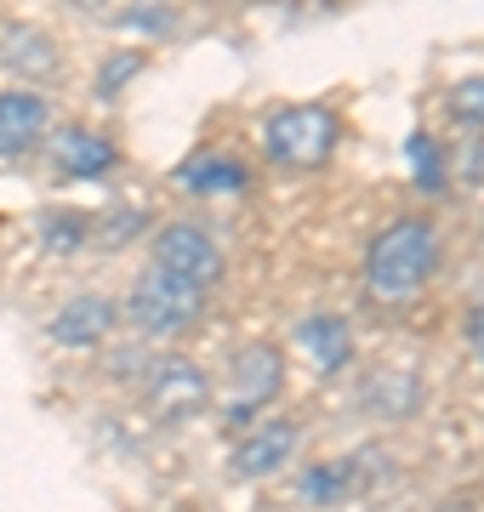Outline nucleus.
Segmentation results:
<instances>
[{
	"label": "nucleus",
	"instance_id": "1",
	"mask_svg": "<svg viewBox=\"0 0 484 512\" xmlns=\"http://www.w3.org/2000/svg\"><path fill=\"white\" fill-rule=\"evenodd\" d=\"M439 268V222L433 217H399L371 239L365 251V291L371 302H416Z\"/></svg>",
	"mask_w": 484,
	"mask_h": 512
},
{
	"label": "nucleus",
	"instance_id": "2",
	"mask_svg": "<svg viewBox=\"0 0 484 512\" xmlns=\"http://www.w3.org/2000/svg\"><path fill=\"white\" fill-rule=\"evenodd\" d=\"M342 143V120H336L331 103H291V109L268 114L262 120V148L274 165H291V171H314L325 165Z\"/></svg>",
	"mask_w": 484,
	"mask_h": 512
},
{
	"label": "nucleus",
	"instance_id": "3",
	"mask_svg": "<svg viewBox=\"0 0 484 512\" xmlns=\"http://www.w3.org/2000/svg\"><path fill=\"white\" fill-rule=\"evenodd\" d=\"M205 296L211 291L194 285V279H177V274H166V268H149L126 296V319L143 330V336H154V342H171V336H188V330L200 325Z\"/></svg>",
	"mask_w": 484,
	"mask_h": 512
},
{
	"label": "nucleus",
	"instance_id": "4",
	"mask_svg": "<svg viewBox=\"0 0 484 512\" xmlns=\"http://www.w3.org/2000/svg\"><path fill=\"white\" fill-rule=\"evenodd\" d=\"M228 416L234 421H257L268 416V404L280 399L285 387V353L274 342H251L234 353V376H228Z\"/></svg>",
	"mask_w": 484,
	"mask_h": 512
},
{
	"label": "nucleus",
	"instance_id": "5",
	"mask_svg": "<svg viewBox=\"0 0 484 512\" xmlns=\"http://www.w3.org/2000/svg\"><path fill=\"white\" fill-rule=\"evenodd\" d=\"M154 268L211 291L223 279V245L205 234L200 222H166V228H154Z\"/></svg>",
	"mask_w": 484,
	"mask_h": 512
},
{
	"label": "nucleus",
	"instance_id": "6",
	"mask_svg": "<svg viewBox=\"0 0 484 512\" xmlns=\"http://www.w3.org/2000/svg\"><path fill=\"white\" fill-rule=\"evenodd\" d=\"M297 444H302V427L291 416H257L251 421V433L234 444L228 467H234V478H268V473H280L285 461L297 456Z\"/></svg>",
	"mask_w": 484,
	"mask_h": 512
},
{
	"label": "nucleus",
	"instance_id": "7",
	"mask_svg": "<svg viewBox=\"0 0 484 512\" xmlns=\"http://www.w3.org/2000/svg\"><path fill=\"white\" fill-rule=\"evenodd\" d=\"M114 325H120V302H109L103 291H86V296H69L63 308L52 313V325H46V336H52L57 348H103L114 336Z\"/></svg>",
	"mask_w": 484,
	"mask_h": 512
},
{
	"label": "nucleus",
	"instance_id": "8",
	"mask_svg": "<svg viewBox=\"0 0 484 512\" xmlns=\"http://www.w3.org/2000/svg\"><path fill=\"white\" fill-rule=\"evenodd\" d=\"M52 165H57V177H69V183H103L120 165V148H114V137H103L92 126H63L52 137Z\"/></svg>",
	"mask_w": 484,
	"mask_h": 512
},
{
	"label": "nucleus",
	"instance_id": "9",
	"mask_svg": "<svg viewBox=\"0 0 484 512\" xmlns=\"http://www.w3.org/2000/svg\"><path fill=\"white\" fill-rule=\"evenodd\" d=\"M46 131H52V103L46 97L23 92V86L0 92V160H23Z\"/></svg>",
	"mask_w": 484,
	"mask_h": 512
},
{
	"label": "nucleus",
	"instance_id": "10",
	"mask_svg": "<svg viewBox=\"0 0 484 512\" xmlns=\"http://www.w3.org/2000/svg\"><path fill=\"white\" fill-rule=\"evenodd\" d=\"M149 399L160 416L183 421L211 399V382H205V370L194 359H160V365H149Z\"/></svg>",
	"mask_w": 484,
	"mask_h": 512
},
{
	"label": "nucleus",
	"instance_id": "11",
	"mask_svg": "<svg viewBox=\"0 0 484 512\" xmlns=\"http://www.w3.org/2000/svg\"><path fill=\"white\" fill-rule=\"evenodd\" d=\"M251 183V171H245L234 154H217V148H200V154H188L177 165V188L188 194H205V200H223V194H240Z\"/></svg>",
	"mask_w": 484,
	"mask_h": 512
},
{
	"label": "nucleus",
	"instance_id": "12",
	"mask_svg": "<svg viewBox=\"0 0 484 512\" xmlns=\"http://www.w3.org/2000/svg\"><path fill=\"white\" fill-rule=\"evenodd\" d=\"M297 336H302V353H308L314 370H325V376L354 359V336H348V319H342V313H314V319H302Z\"/></svg>",
	"mask_w": 484,
	"mask_h": 512
},
{
	"label": "nucleus",
	"instance_id": "13",
	"mask_svg": "<svg viewBox=\"0 0 484 512\" xmlns=\"http://www.w3.org/2000/svg\"><path fill=\"white\" fill-rule=\"evenodd\" d=\"M354 490H365V478H359V456H348V461H314V467L297 478V495H302V501H314V507L348 501Z\"/></svg>",
	"mask_w": 484,
	"mask_h": 512
},
{
	"label": "nucleus",
	"instance_id": "14",
	"mask_svg": "<svg viewBox=\"0 0 484 512\" xmlns=\"http://www.w3.org/2000/svg\"><path fill=\"white\" fill-rule=\"evenodd\" d=\"M0 63L6 69H29V74H57V46L35 29H18V35L0 40Z\"/></svg>",
	"mask_w": 484,
	"mask_h": 512
},
{
	"label": "nucleus",
	"instance_id": "15",
	"mask_svg": "<svg viewBox=\"0 0 484 512\" xmlns=\"http://www.w3.org/2000/svg\"><path fill=\"white\" fill-rule=\"evenodd\" d=\"M405 160H410V177H416V188H428V194H439V188L450 183V154H445L439 143H433L428 131H410Z\"/></svg>",
	"mask_w": 484,
	"mask_h": 512
},
{
	"label": "nucleus",
	"instance_id": "16",
	"mask_svg": "<svg viewBox=\"0 0 484 512\" xmlns=\"http://www.w3.org/2000/svg\"><path fill=\"white\" fill-rule=\"evenodd\" d=\"M143 228H149V211H143V205H114L109 217L92 228V245L97 251H126Z\"/></svg>",
	"mask_w": 484,
	"mask_h": 512
},
{
	"label": "nucleus",
	"instance_id": "17",
	"mask_svg": "<svg viewBox=\"0 0 484 512\" xmlns=\"http://www.w3.org/2000/svg\"><path fill=\"white\" fill-rule=\"evenodd\" d=\"M86 239H92V222L75 217V211H46V217H40V245L52 256H75Z\"/></svg>",
	"mask_w": 484,
	"mask_h": 512
},
{
	"label": "nucleus",
	"instance_id": "18",
	"mask_svg": "<svg viewBox=\"0 0 484 512\" xmlns=\"http://www.w3.org/2000/svg\"><path fill=\"white\" fill-rule=\"evenodd\" d=\"M445 114L462 131H484V74H473V80H456V86H450V92H445Z\"/></svg>",
	"mask_w": 484,
	"mask_h": 512
},
{
	"label": "nucleus",
	"instance_id": "19",
	"mask_svg": "<svg viewBox=\"0 0 484 512\" xmlns=\"http://www.w3.org/2000/svg\"><path fill=\"white\" fill-rule=\"evenodd\" d=\"M143 63H149L143 52H114V57H103V69H97V92L114 97L126 80H137V74H143Z\"/></svg>",
	"mask_w": 484,
	"mask_h": 512
},
{
	"label": "nucleus",
	"instance_id": "20",
	"mask_svg": "<svg viewBox=\"0 0 484 512\" xmlns=\"http://www.w3.org/2000/svg\"><path fill=\"white\" fill-rule=\"evenodd\" d=\"M166 18H171L166 6H137V12H126L120 23H126V29H131V23H137V29H171Z\"/></svg>",
	"mask_w": 484,
	"mask_h": 512
},
{
	"label": "nucleus",
	"instance_id": "21",
	"mask_svg": "<svg viewBox=\"0 0 484 512\" xmlns=\"http://www.w3.org/2000/svg\"><path fill=\"white\" fill-rule=\"evenodd\" d=\"M467 348L479 353V365H484V308H473V319H467Z\"/></svg>",
	"mask_w": 484,
	"mask_h": 512
},
{
	"label": "nucleus",
	"instance_id": "22",
	"mask_svg": "<svg viewBox=\"0 0 484 512\" xmlns=\"http://www.w3.org/2000/svg\"><path fill=\"white\" fill-rule=\"evenodd\" d=\"M439 512H479V507H467V501H450V507H439Z\"/></svg>",
	"mask_w": 484,
	"mask_h": 512
},
{
	"label": "nucleus",
	"instance_id": "23",
	"mask_svg": "<svg viewBox=\"0 0 484 512\" xmlns=\"http://www.w3.org/2000/svg\"><path fill=\"white\" fill-rule=\"evenodd\" d=\"M69 6H86V12H97V6H103V0H69Z\"/></svg>",
	"mask_w": 484,
	"mask_h": 512
}]
</instances>
